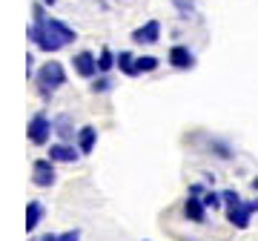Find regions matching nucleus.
Masks as SVG:
<instances>
[{"label": "nucleus", "instance_id": "6", "mask_svg": "<svg viewBox=\"0 0 258 241\" xmlns=\"http://www.w3.org/2000/svg\"><path fill=\"white\" fill-rule=\"evenodd\" d=\"M184 215L189 218V221H195V224H204V221H207V204H204L201 195H186Z\"/></svg>", "mask_w": 258, "mask_h": 241}, {"label": "nucleus", "instance_id": "13", "mask_svg": "<svg viewBox=\"0 0 258 241\" xmlns=\"http://www.w3.org/2000/svg\"><path fill=\"white\" fill-rule=\"evenodd\" d=\"M118 66H120V72L129 75V78H135V75H138V66H135L132 52H120V55H118Z\"/></svg>", "mask_w": 258, "mask_h": 241}, {"label": "nucleus", "instance_id": "9", "mask_svg": "<svg viewBox=\"0 0 258 241\" xmlns=\"http://www.w3.org/2000/svg\"><path fill=\"white\" fill-rule=\"evenodd\" d=\"M52 127H55L57 138L66 141V144L78 138V132H75V124H72V118H69L66 112H63V115H55V118H52Z\"/></svg>", "mask_w": 258, "mask_h": 241}, {"label": "nucleus", "instance_id": "19", "mask_svg": "<svg viewBox=\"0 0 258 241\" xmlns=\"http://www.w3.org/2000/svg\"><path fill=\"white\" fill-rule=\"evenodd\" d=\"M109 89H112V81H109V78H98V81L92 84V92H109Z\"/></svg>", "mask_w": 258, "mask_h": 241}, {"label": "nucleus", "instance_id": "8", "mask_svg": "<svg viewBox=\"0 0 258 241\" xmlns=\"http://www.w3.org/2000/svg\"><path fill=\"white\" fill-rule=\"evenodd\" d=\"M132 40H135V43H158V40H161V23H158V20L144 23L141 29L132 32Z\"/></svg>", "mask_w": 258, "mask_h": 241}, {"label": "nucleus", "instance_id": "7", "mask_svg": "<svg viewBox=\"0 0 258 241\" xmlns=\"http://www.w3.org/2000/svg\"><path fill=\"white\" fill-rule=\"evenodd\" d=\"M81 155H83L81 149H75L72 144H66V141L52 144V149H49V158H52V161H60V164H75Z\"/></svg>", "mask_w": 258, "mask_h": 241}, {"label": "nucleus", "instance_id": "25", "mask_svg": "<svg viewBox=\"0 0 258 241\" xmlns=\"http://www.w3.org/2000/svg\"><path fill=\"white\" fill-rule=\"evenodd\" d=\"M43 3H49V6H55V3H57V0H43Z\"/></svg>", "mask_w": 258, "mask_h": 241}, {"label": "nucleus", "instance_id": "21", "mask_svg": "<svg viewBox=\"0 0 258 241\" xmlns=\"http://www.w3.org/2000/svg\"><path fill=\"white\" fill-rule=\"evenodd\" d=\"M60 241H81V230H66L60 235Z\"/></svg>", "mask_w": 258, "mask_h": 241}, {"label": "nucleus", "instance_id": "23", "mask_svg": "<svg viewBox=\"0 0 258 241\" xmlns=\"http://www.w3.org/2000/svg\"><path fill=\"white\" fill-rule=\"evenodd\" d=\"M189 195H204V187L201 184H192V187H189Z\"/></svg>", "mask_w": 258, "mask_h": 241}, {"label": "nucleus", "instance_id": "17", "mask_svg": "<svg viewBox=\"0 0 258 241\" xmlns=\"http://www.w3.org/2000/svg\"><path fill=\"white\" fill-rule=\"evenodd\" d=\"M201 198H204V204H207V210H218V207L224 204L221 193H212V190H210V193H204Z\"/></svg>", "mask_w": 258, "mask_h": 241}, {"label": "nucleus", "instance_id": "22", "mask_svg": "<svg viewBox=\"0 0 258 241\" xmlns=\"http://www.w3.org/2000/svg\"><path fill=\"white\" fill-rule=\"evenodd\" d=\"M32 241H60V235H55V232H43V235H37V238Z\"/></svg>", "mask_w": 258, "mask_h": 241}, {"label": "nucleus", "instance_id": "15", "mask_svg": "<svg viewBox=\"0 0 258 241\" xmlns=\"http://www.w3.org/2000/svg\"><path fill=\"white\" fill-rule=\"evenodd\" d=\"M135 66H138V75H144V72H155V69H158V57H152V55L135 57Z\"/></svg>", "mask_w": 258, "mask_h": 241}, {"label": "nucleus", "instance_id": "2", "mask_svg": "<svg viewBox=\"0 0 258 241\" xmlns=\"http://www.w3.org/2000/svg\"><path fill=\"white\" fill-rule=\"evenodd\" d=\"M37 84H40V95H43V98H49V95L57 89V86L66 84L63 64H57V61H49V64H43V66H40V72H37Z\"/></svg>", "mask_w": 258, "mask_h": 241}, {"label": "nucleus", "instance_id": "18", "mask_svg": "<svg viewBox=\"0 0 258 241\" xmlns=\"http://www.w3.org/2000/svg\"><path fill=\"white\" fill-rule=\"evenodd\" d=\"M221 198H224V204H227V207L241 204V195L235 193V190H224V193H221Z\"/></svg>", "mask_w": 258, "mask_h": 241}, {"label": "nucleus", "instance_id": "12", "mask_svg": "<svg viewBox=\"0 0 258 241\" xmlns=\"http://www.w3.org/2000/svg\"><path fill=\"white\" fill-rule=\"evenodd\" d=\"M40 221H43V204H40V201H29V207H26V230L35 232Z\"/></svg>", "mask_w": 258, "mask_h": 241}, {"label": "nucleus", "instance_id": "24", "mask_svg": "<svg viewBox=\"0 0 258 241\" xmlns=\"http://www.w3.org/2000/svg\"><path fill=\"white\" fill-rule=\"evenodd\" d=\"M252 190H258V178H252Z\"/></svg>", "mask_w": 258, "mask_h": 241}, {"label": "nucleus", "instance_id": "16", "mask_svg": "<svg viewBox=\"0 0 258 241\" xmlns=\"http://www.w3.org/2000/svg\"><path fill=\"white\" fill-rule=\"evenodd\" d=\"M210 149L218 158H224V161H227V158H232V147H230V144H224V141H210Z\"/></svg>", "mask_w": 258, "mask_h": 241}, {"label": "nucleus", "instance_id": "4", "mask_svg": "<svg viewBox=\"0 0 258 241\" xmlns=\"http://www.w3.org/2000/svg\"><path fill=\"white\" fill-rule=\"evenodd\" d=\"M32 181L37 187H52L57 181L55 175V161L52 158H37L35 164H32Z\"/></svg>", "mask_w": 258, "mask_h": 241}, {"label": "nucleus", "instance_id": "20", "mask_svg": "<svg viewBox=\"0 0 258 241\" xmlns=\"http://www.w3.org/2000/svg\"><path fill=\"white\" fill-rule=\"evenodd\" d=\"M172 3H175L178 9L184 12V15H189V12L195 9V3H192V0H172Z\"/></svg>", "mask_w": 258, "mask_h": 241}, {"label": "nucleus", "instance_id": "1", "mask_svg": "<svg viewBox=\"0 0 258 241\" xmlns=\"http://www.w3.org/2000/svg\"><path fill=\"white\" fill-rule=\"evenodd\" d=\"M75 37H78L75 29H69L63 20H55V18L35 20L32 29H29V40H35L37 49H43V52H57L66 43H72Z\"/></svg>", "mask_w": 258, "mask_h": 241}, {"label": "nucleus", "instance_id": "10", "mask_svg": "<svg viewBox=\"0 0 258 241\" xmlns=\"http://www.w3.org/2000/svg\"><path fill=\"white\" fill-rule=\"evenodd\" d=\"M169 64L175 69H192L195 66V55L186 46H172L169 49Z\"/></svg>", "mask_w": 258, "mask_h": 241}, {"label": "nucleus", "instance_id": "3", "mask_svg": "<svg viewBox=\"0 0 258 241\" xmlns=\"http://www.w3.org/2000/svg\"><path fill=\"white\" fill-rule=\"evenodd\" d=\"M52 132H55V127H52V120H49L46 112H37V115H32V120H29V130H26V135H29V141H32V144L43 147Z\"/></svg>", "mask_w": 258, "mask_h": 241}, {"label": "nucleus", "instance_id": "11", "mask_svg": "<svg viewBox=\"0 0 258 241\" xmlns=\"http://www.w3.org/2000/svg\"><path fill=\"white\" fill-rule=\"evenodd\" d=\"M98 144V130L95 127H81L78 130V149H81L83 155H89Z\"/></svg>", "mask_w": 258, "mask_h": 241}, {"label": "nucleus", "instance_id": "5", "mask_svg": "<svg viewBox=\"0 0 258 241\" xmlns=\"http://www.w3.org/2000/svg\"><path fill=\"white\" fill-rule=\"evenodd\" d=\"M72 64H75V72L83 75V78H95V75L101 72V69H98V57H95L92 52H78V55L72 57Z\"/></svg>", "mask_w": 258, "mask_h": 241}, {"label": "nucleus", "instance_id": "14", "mask_svg": "<svg viewBox=\"0 0 258 241\" xmlns=\"http://www.w3.org/2000/svg\"><path fill=\"white\" fill-rule=\"evenodd\" d=\"M112 66H118V57L112 55V49L103 46L101 49V57H98V69H101V72H109Z\"/></svg>", "mask_w": 258, "mask_h": 241}]
</instances>
